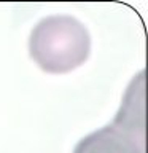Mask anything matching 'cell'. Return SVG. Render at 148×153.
<instances>
[{
    "instance_id": "obj_1",
    "label": "cell",
    "mask_w": 148,
    "mask_h": 153,
    "mask_svg": "<svg viewBox=\"0 0 148 153\" xmlns=\"http://www.w3.org/2000/svg\"><path fill=\"white\" fill-rule=\"evenodd\" d=\"M29 54L48 74H67L91 54V35L83 22L69 14H53L37 22L29 37Z\"/></svg>"
},
{
    "instance_id": "obj_2",
    "label": "cell",
    "mask_w": 148,
    "mask_h": 153,
    "mask_svg": "<svg viewBox=\"0 0 148 153\" xmlns=\"http://www.w3.org/2000/svg\"><path fill=\"white\" fill-rule=\"evenodd\" d=\"M143 100V72H140L129 85L115 120L80 139L73 153H145Z\"/></svg>"
}]
</instances>
